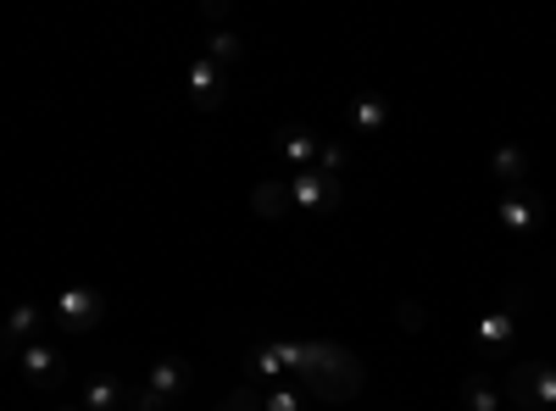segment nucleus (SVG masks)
Wrapping results in <instances>:
<instances>
[{
	"mask_svg": "<svg viewBox=\"0 0 556 411\" xmlns=\"http://www.w3.org/2000/svg\"><path fill=\"white\" fill-rule=\"evenodd\" d=\"M295 378L312 395H323V400H351L362 389V361L345 345H334V339H306L301 361H295Z\"/></svg>",
	"mask_w": 556,
	"mask_h": 411,
	"instance_id": "obj_1",
	"label": "nucleus"
},
{
	"mask_svg": "<svg viewBox=\"0 0 556 411\" xmlns=\"http://www.w3.org/2000/svg\"><path fill=\"white\" fill-rule=\"evenodd\" d=\"M501 395L513 400V411H551L556 406V361H518V368H506Z\"/></svg>",
	"mask_w": 556,
	"mask_h": 411,
	"instance_id": "obj_2",
	"label": "nucleus"
},
{
	"mask_svg": "<svg viewBox=\"0 0 556 411\" xmlns=\"http://www.w3.org/2000/svg\"><path fill=\"white\" fill-rule=\"evenodd\" d=\"M285 190H290V206H295V217H323V211H334V206L345 201V184H340V178L317 172V167H306V172H290V178H285Z\"/></svg>",
	"mask_w": 556,
	"mask_h": 411,
	"instance_id": "obj_3",
	"label": "nucleus"
},
{
	"mask_svg": "<svg viewBox=\"0 0 556 411\" xmlns=\"http://www.w3.org/2000/svg\"><path fill=\"white\" fill-rule=\"evenodd\" d=\"M101 317H106V295L101 290H62L56 306H51V323L62 334H89V329H101Z\"/></svg>",
	"mask_w": 556,
	"mask_h": 411,
	"instance_id": "obj_4",
	"label": "nucleus"
},
{
	"mask_svg": "<svg viewBox=\"0 0 556 411\" xmlns=\"http://www.w3.org/2000/svg\"><path fill=\"white\" fill-rule=\"evenodd\" d=\"M17 373H23V384H28L34 395H56V389L67 384V356H56L45 339H34V345H23V356H17Z\"/></svg>",
	"mask_w": 556,
	"mask_h": 411,
	"instance_id": "obj_5",
	"label": "nucleus"
},
{
	"mask_svg": "<svg viewBox=\"0 0 556 411\" xmlns=\"http://www.w3.org/2000/svg\"><path fill=\"white\" fill-rule=\"evenodd\" d=\"M45 329H51V311H45V306H17L12 317H7V323H0V361H17L23 356V345H34Z\"/></svg>",
	"mask_w": 556,
	"mask_h": 411,
	"instance_id": "obj_6",
	"label": "nucleus"
},
{
	"mask_svg": "<svg viewBox=\"0 0 556 411\" xmlns=\"http://www.w3.org/2000/svg\"><path fill=\"white\" fill-rule=\"evenodd\" d=\"M317 151H323V140L312 128H301V123H285L273 133V156L285 162L290 172H306V167H317Z\"/></svg>",
	"mask_w": 556,
	"mask_h": 411,
	"instance_id": "obj_7",
	"label": "nucleus"
},
{
	"mask_svg": "<svg viewBox=\"0 0 556 411\" xmlns=\"http://www.w3.org/2000/svg\"><path fill=\"white\" fill-rule=\"evenodd\" d=\"M223 95H228V67H217V62L195 56V62H190V106L217 112V106H223Z\"/></svg>",
	"mask_w": 556,
	"mask_h": 411,
	"instance_id": "obj_8",
	"label": "nucleus"
},
{
	"mask_svg": "<svg viewBox=\"0 0 556 411\" xmlns=\"http://www.w3.org/2000/svg\"><path fill=\"white\" fill-rule=\"evenodd\" d=\"M146 389H151L162 406H173L184 389H190V361H178V356H156V361H151V373H146Z\"/></svg>",
	"mask_w": 556,
	"mask_h": 411,
	"instance_id": "obj_9",
	"label": "nucleus"
},
{
	"mask_svg": "<svg viewBox=\"0 0 556 411\" xmlns=\"http://www.w3.org/2000/svg\"><path fill=\"white\" fill-rule=\"evenodd\" d=\"M495 217H501V228H513V234H534V222H540V201H534V195H523V190H501Z\"/></svg>",
	"mask_w": 556,
	"mask_h": 411,
	"instance_id": "obj_10",
	"label": "nucleus"
},
{
	"mask_svg": "<svg viewBox=\"0 0 556 411\" xmlns=\"http://www.w3.org/2000/svg\"><path fill=\"white\" fill-rule=\"evenodd\" d=\"M473 339H479V356H506V350H513V339H518L513 311H484Z\"/></svg>",
	"mask_w": 556,
	"mask_h": 411,
	"instance_id": "obj_11",
	"label": "nucleus"
},
{
	"mask_svg": "<svg viewBox=\"0 0 556 411\" xmlns=\"http://www.w3.org/2000/svg\"><path fill=\"white\" fill-rule=\"evenodd\" d=\"M345 123H351L356 133H384V128H390V101H384V95H356L351 112H345Z\"/></svg>",
	"mask_w": 556,
	"mask_h": 411,
	"instance_id": "obj_12",
	"label": "nucleus"
},
{
	"mask_svg": "<svg viewBox=\"0 0 556 411\" xmlns=\"http://www.w3.org/2000/svg\"><path fill=\"white\" fill-rule=\"evenodd\" d=\"M490 172L501 178L506 190H523V184H529V156H523L518 145H495V151H490Z\"/></svg>",
	"mask_w": 556,
	"mask_h": 411,
	"instance_id": "obj_13",
	"label": "nucleus"
},
{
	"mask_svg": "<svg viewBox=\"0 0 556 411\" xmlns=\"http://www.w3.org/2000/svg\"><path fill=\"white\" fill-rule=\"evenodd\" d=\"M251 206H256V217H267V222H285V217H295L290 190L278 184V178H267V184H256V190H251Z\"/></svg>",
	"mask_w": 556,
	"mask_h": 411,
	"instance_id": "obj_14",
	"label": "nucleus"
},
{
	"mask_svg": "<svg viewBox=\"0 0 556 411\" xmlns=\"http://www.w3.org/2000/svg\"><path fill=\"white\" fill-rule=\"evenodd\" d=\"M123 389H128V384H117V378H89L78 406H84V411H123Z\"/></svg>",
	"mask_w": 556,
	"mask_h": 411,
	"instance_id": "obj_15",
	"label": "nucleus"
},
{
	"mask_svg": "<svg viewBox=\"0 0 556 411\" xmlns=\"http://www.w3.org/2000/svg\"><path fill=\"white\" fill-rule=\"evenodd\" d=\"M462 411H501V389H495L490 373H473L462 384Z\"/></svg>",
	"mask_w": 556,
	"mask_h": 411,
	"instance_id": "obj_16",
	"label": "nucleus"
},
{
	"mask_svg": "<svg viewBox=\"0 0 556 411\" xmlns=\"http://www.w3.org/2000/svg\"><path fill=\"white\" fill-rule=\"evenodd\" d=\"M240 56H245L240 34H212V39H206V62H217V67H235Z\"/></svg>",
	"mask_w": 556,
	"mask_h": 411,
	"instance_id": "obj_17",
	"label": "nucleus"
},
{
	"mask_svg": "<svg viewBox=\"0 0 556 411\" xmlns=\"http://www.w3.org/2000/svg\"><path fill=\"white\" fill-rule=\"evenodd\" d=\"M351 167V151L340 145V140H323V151H317V172H329V178H340Z\"/></svg>",
	"mask_w": 556,
	"mask_h": 411,
	"instance_id": "obj_18",
	"label": "nucleus"
},
{
	"mask_svg": "<svg viewBox=\"0 0 556 411\" xmlns=\"http://www.w3.org/2000/svg\"><path fill=\"white\" fill-rule=\"evenodd\" d=\"M262 411H306V400H301V389H278V384H273V389L262 395Z\"/></svg>",
	"mask_w": 556,
	"mask_h": 411,
	"instance_id": "obj_19",
	"label": "nucleus"
},
{
	"mask_svg": "<svg viewBox=\"0 0 556 411\" xmlns=\"http://www.w3.org/2000/svg\"><path fill=\"white\" fill-rule=\"evenodd\" d=\"M395 323H401L406 334H417V329H424V306H417V300H401V306H395Z\"/></svg>",
	"mask_w": 556,
	"mask_h": 411,
	"instance_id": "obj_20",
	"label": "nucleus"
},
{
	"mask_svg": "<svg viewBox=\"0 0 556 411\" xmlns=\"http://www.w3.org/2000/svg\"><path fill=\"white\" fill-rule=\"evenodd\" d=\"M56 411H84V406H56Z\"/></svg>",
	"mask_w": 556,
	"mask_h": 411,
	"instance_id": "obj_21",
	"label": "nucleus"
}]
</instances>
